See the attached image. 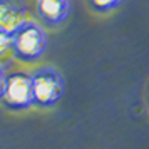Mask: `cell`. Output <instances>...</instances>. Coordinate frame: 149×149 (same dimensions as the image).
<instances>
[{"mask_svg":"<svg viewBox=\"0 0 149 149\" xmlns=\"http://www.w3.org/2000/svg\"><path fill=\"white\" fill-rule=\"evenodd\" d=\"M47 34L40 24L25 20L12 34L14 59L22 64H34L47 50Z\"/></svg>","mask_w":149,"mask_h":149,"instance_id":"6da1fadb","label":"cell"},{"mask_svg":"<svg viewBox=\"0 0 149 149\" xmlns=\"http://www.w3.org/2000/svg\"><path fill=\"white\" fill-rule=\"evenodd\" d=\"M32 92H34V106L39 109H50L62 99L65 91V82L61 72L54 67L35 69L32 72Z\"/></svg>","mask_w":149,"mask_h":149,"instance_id":"7a4b0ae2","label":"cell"},{"mask_svg":"<svg viewBox=\"0 0 149 149\" xmlns=\"http://www.w3.org/2000/svg\"><path fill=\"white\" fill-rule=\"evenodd\" d=\"M3 107L12 112H22L34 106L32 75L24 70L7 74V87L2 99Z\"/></svg>","mask_w":149,"mask_h":149,"instance_id":"3957f363","label":"cell"},{"mask_svg":"<svg viewBox=\"0 0 149 149\" xmlns=\"http://www.w3.org/2000/svg\"><path fill=\"white\" fill-rule=\"evenodd\" d=\"M39 20L49 29H55L69 19L70 0H35Z\"/></svg>","mask_w":149,"mask_h":149,"instance_id":"277c9868","label":"cell"},{"mask_svg":"<svg viewBox=\"0 0 149 149\" xmlns=\"http://www.w3.org/2000/svg\"><path fill=\"white\" fill-rule=\"evenodd\" d=\"M25 0H0V30L14 34L27 20Z\"/></svg>","mask_w":149,"mask_h":149,"instance_id":"5b68a950","label":"cell"},{"mask_svg":"<svg viewBox=\"0 0 149 149\" xmlns=\"http://www.w3.org/2000/svg\"><path fill=\"white\" fill-rule=\"evenodd\" d=\"M14 57V47H12V34H7L0 30V65L5 67Z\"/></svg>","mask_w":149,"mask_h":149,"instance_id":"8992f818","label":"cell"},{"mask_svg":"<svg viewBox=\"0 0 149 149\" xmlns=\"http://www.w3.org/2000/svg\"><path fill=\"white\" fill-rule=\"evenodd\" d=\"M124 0H89V5L97 14H109L122 5Z\"/></svg>","mask_w":149,"mask_h":149,"instance_id":"52a82bcc","label":"cell"},{"mask_svg":"<svg viewBox=\"0 0 149 149\" xmlns=\"http://www.w3.org/2000/svg\"><path fill=\"white\" fill-rule=\"evenodd\" d=\"M5 87H7V72H5V67L0 65V102H2V99H3Z\"/></svg>","mask_w":149,"mask_h":149,"instance_id":"ba28073f","label":"cell"}]
</instances>
